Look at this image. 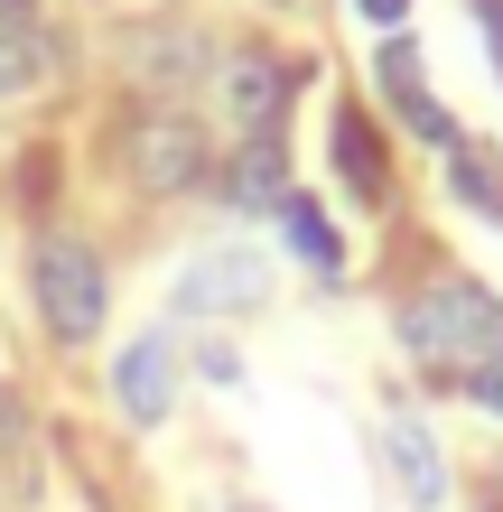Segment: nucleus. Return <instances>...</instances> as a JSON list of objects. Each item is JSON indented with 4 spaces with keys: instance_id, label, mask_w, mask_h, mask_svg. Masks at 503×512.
<instances>
[{
    "instance_id": "obj_19",
    "label": "nucleus",
    "mask_w": 503,
    "mask_h": 512,
    "mask_svg": "<svg viewBox=\"0 0 503 512\" xmlns=\"http://www.w3.org/2000/svg\"><path fill=\"white\" fill-rule=\"evenodd\" d=\"M233 512H243V503H233Z\"/></svg>"
},
{
    "instance_id": "obj_17",
    "label": "nucleus",
    "mask_w": 503,
    "mask_h": 512,
    "mask_svg": "<svg viewBox=\"0 0 503 512\" xmlns=\"http://www.w3.org/2000/svg\"><path fill=\"white\" fill-rule=\"evenodd\" d=\"M205 382H243V354H233V345H205Z\"/></svg>"
},
{
    "instance_id": "obj_8",
    "label": "nucleus",
    "mask_w": 503,
    "mask_h": 512,
    "mask_svg": "<svg viewBox=\"0 0 503 512\" xmlns=\"http://www.w3.org/2000/svg\"><path fill=\"white\" fill-rule=\"evenodd\" d=\"M289 159H280V140H243V159L224 168V196L233 205H261V215H271V205L289 196V177H280Z\"/></svg>"
},
{
    "instance_id": "obj_9",
    "label": "nucleus",
    "mask_w": 503,
    "mask_h": 512,
    "mask_svg": "<svg viewBox=\"0 0 503 512\" xmlns=\"http://www.w3.org/2000/svg\"><path fill=\"white\" fill-rule=\"evenodd\" d=\"M271 215H280L289 252H299L308 270H336V261H345V243H336V224H327V205H317V196H280Z\"/></svg>"
},
{
    "instance_id": "obj_12",
    "label": "nucleus",
    "mask_w": 503,
    "mask_h": 512,
    "mask_svg": "<svg viewBox=\"0 0 503 512\" xmlns=\"http://www.w3.org/2000/svg\"><path fill=\"white\" fill-rule=\"evenodd\" d=\"M131 66H140V84H159V94H168L177 75H205L215 56H205V38H140V47H131Z\"/></svg>"
},
{
    "instance_id": "obj_5",
    "label": "nucleus",
    "mask_w": 503,
    "mask_h": 512,
    "mask_svg": "<svg viewBox=\"0 0 503 512\" xmlns=\"http://www.w3.org/2000/svg\"><path fill=\"white\" fill-rule=\"evenodd\" d=\"M261 289H271V261L243 252V243H215V252H196L177 270V317H233V308H252Z\"/></svg>"
},
{
    "instance_id": "obj_14",
    "label": "nucleus",
    "mask_w": 503,
    "mask_h": 512,
    "mask_svg": "<svg viewBox=\"0 0 503 512\" xmlns=\"http://www.w3.org/2000/svg\"><path fill=\"white\" fill-rule=\"evenodd\" d=\"M401 122L420 131V140H438V149H457V122H448V112H438L429 94H401Z\"/></svg>"
},
{
    "instance_id": "obj_15",
    "label": "nucleus",
    "mask_w": 503,
    "mask_h": 512,
    "mask_svg": "<svg viewBox=\"0 0 503 512\" xmlns=\"http://www.w3.org/2000/svg\"><path fill=\"white\" fill-rule=\"evenodd\" d=\"M476 28H485V56H494V75H503V0H476Z\"/></svg>"
},
{
    "instance_id": "obj_3",
    "label": "nucleus",
    "mask_w": 503,
    "mask_h": 512,
    "mask_svg": "<svg viewBox=\"0 0 503 512\" xmlns=\"http://www.w3.org/2000/svg\"><path fill=\"white\" fill-rule=\"evenodd\" d=\"M122 168H131L150 196H187L196 177L215 168V159H205V122H187V112H168V103L140 112V122L122 131Z\"/></svg>"
},
{
    "instance_id": "obj_6",
    "label": "nucleus",
    "mask_w": 503,
    "mask_h": 512,
    "mask_svg": "<svg viewBox=\"0 0 503 512\" xmlns=\"http://www.w3.org/2000/svg\"><path fill=\"white\" fill-rule=\"evenodd\" d=\"M177 401V336L150 326V336H131V354L112 364V410L131 419V429H159Z\"/></svg>"
},
{
    "instance_id": "obj_10",
    "label": "nucleus",
    "mask_w": 503,
    "mask_h": 512,
    "mask_svg": "<svg viewBox=\"0 0 503 512\" xmlns=\"http://www.w3.org/2000/svg\"><path fill=\"white\" fill-rule=\"evenodd\" d=\"M47 66V38H38V10L28 0H0V94H19L28 75Z\"/></svg>"
},
{
    "instance_id": "obj_18",
    "label": "nucleus",
    "mask_w": 503,
    "mask_h": 512,
    "mask_svg": "<svg viewBox=\"0 0 503 512\" xmlns=\"http://www.w3.org/2000/svg\"><path fill=\"white\" fill-rule=\"evenodd\" d=\"M354 10H364L373 28H401V19H410V0H354Z\"/></svg>"
},
{
    "instance_id": "obj_16",
    "label": "nucleus",
    "mask_w": 503,
    "mask_h": 512,
    "mask_svg": "<svg viewBox=\"0 0 503 512\" xmlns=\"http://www.w3.org/2000/svg\"><path fill=\"white\" fill-rule=\"evenodd\" d=\"M466 391H476V401L503 419V364H476V373H466Z\"/></svg>"
},
{
    "instance_id": "obj_13",
    "label": "nucleus",
    "mask_w": 503,
    "mask_h": 512,
    "mask_svg": "<svg viewBox=\"0 0 503 512\" xmlns=\"http://www.w3.org/2000/svg\"><path fill=\"white\" fill-rule=\"evenodd\" d=\"M448 187H457L466 205H485V215H503V168L485 159V149H466V140L448 149Z\"/></svg>"
},
{
    "instance_id": "obj_2",
    "label": "nucleus",
    "mask_w": 503,
    "mask_h": 512,
    "mask_svg": "<svg viewBox=\"0 0 503 512\" xmlns=\"http://www.w3.org/2000/svg\"><path fill=\"white\" fill-rule=\"evenodd\" d=\"M28 289H38V317H47V336H56V345H94V336H103L112 289H103L94 243H75V233H47L38 261H28Z\"/></svg>"
},
{
    "instance_id": "obj_11",
    "label": "nucleus",
    "mask_w": 503,
    "mask_h": 512,
    "mask_svg": "<svg viewBox=\"0 0 503 512\" xmlns=\"http://www.w3.org/2000/svg\"><path fill=\"white\" fill-rule=\"evenodd\" d=\"M336 177L354 196H382V131L364 112H336Z\"/></svg>"
},
{
    "instance_id": "obj_4",
    "label": "nucleus",
    "mask_w": 503,
    "mask_h": 512,
    "mask_svg": "<svg viewBox=\"0 0 503 512\" xmlns=\"http://www.w3.org/2000/svg\"><path fill=\"white\" fill-rule=\"evenodd\" d=\"M215 112H224V131L271 140L280 112H289V66H280V56H261V47L215 56Z\"/></svg>"
},
{
    "instance_id": "obj_7",
    "label": "nucleus",
    "mask_w": 503,
    "mask_h": 512,
    "mask_svg": "<svg viewBox=\"0 0 503 512\" xmlns=\"http://www.w3.org/2000/svg\"><path fill=\"white\" fill-rule=\"evenodd\" d=\"M382 466H392V485L410 503H448V457H438V438H429V419L420 410H382Z\"/></svg>"
},
{
    "instance_id": "obj_1",
    "label": "nucleus",
    "mask_w": 503,
    "mask_h": 512,
    "mask_svg": "<svg viewBox=\"0 0 503 512\" xmlns=\"http://www.w3.org/2000/svg\"><path fill=\"white\" fill-rule=\"evenodd\" d=\"M401 345L420 354L429 373H476V364H503V298L476 289V280H438L401 308Z\"/></svg>"
}]
</instances>
